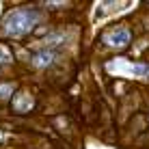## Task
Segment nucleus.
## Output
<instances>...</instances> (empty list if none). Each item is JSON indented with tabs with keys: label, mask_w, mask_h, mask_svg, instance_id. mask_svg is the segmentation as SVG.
<instances>
[{
	"label": "nucleus",
	"mask_w": 149,
	"mask_h": 149,
	"mask_svg": "<svg viewBox=\"0 0 149 149\" xmlns=\"http://www.w3.org/2000/svg\"><path fill=\"white\" fill-rule=\"evenodd\" d=\"M37 19H39V13L35 9H15L4 19V33L11 35V37H22L28 30H33Z\"/></svg>",
	"instance_id": "nucleus-1"
},
{
	"label": "nucleus",
	"mask_w": 149,
	"mask_h": 149,
	"mask_svg": "<svg viewBox=\"0 0 149 149\" xmlns=\"http://www.w3.org/2000/svg\"><path fill=\"white\" fill-rule=\"evenodd\" d=\"M130 30L127 28H115L110 30V33L104 35V43L110 45V48H125L127 43H130Z\"/></svg>",
	"instance_id": "nucleus-2"
},
{
	"label": "nucleus",
	"mask_w": 149,
	"mask_h": 149,
	"mask_svg": "<svg viewBox=\"0 0 149 149\" xmlns=\"http://www.w3.org/2000/svg\"><path fill=\"white\" fill-rule=\"evenodd\" d=\"M56 58V54L52 52V50H41V52H37L33 56V63L37 65V67H48V65H52Z\"/></svg>",
	"instance_id": "nucleus-3"
},
{
	"label": "nucleus",
	"mask_w": 149,
	"mask_h": 149,
	"mask_svg": "<svg viewBox=\"0 0 149 149\" xmlns=\"http://www.w3.org/2000/svg\"><path fill=\"white\" fill-rule=\"evenodd\" d=\"M30 106H33V97H30L28 93H17L13 97V108L17 112H26Z\"/></svg>",
	"instance_id": "nucleus-4"
},
{
	"label": "nucleus",
	"mask_w": 149,
	"mask_h": 149,
	"mask_svg": "<svg viewBox=\"0 0 149 149\" xmlns=\"http://www.w3.org/2000/svg\"><path fill=\"white\" fill-rule=\"evenodd\" d=\"M11 58H13L11 50H9L7 45H2V43H0V63H9Z\"/></svg>",
	"instance_id": "nucleus-5"
},
{
	"label": "nucleus",
	"mask_w": 149,
	"mask_h": 149,
	"mask_svg": "<svg viewBox=\"0 0 149 149\" xmlns=\"http://www.w3.org/2000/svg\"><path fill=\"white\" fill-rule=\"evenodd\" d=\"M11 91H13L11 84H0V100H7V97H11Z\"/></svg>",
	"instance_id": "nucleus-6"
}]
</instances>
